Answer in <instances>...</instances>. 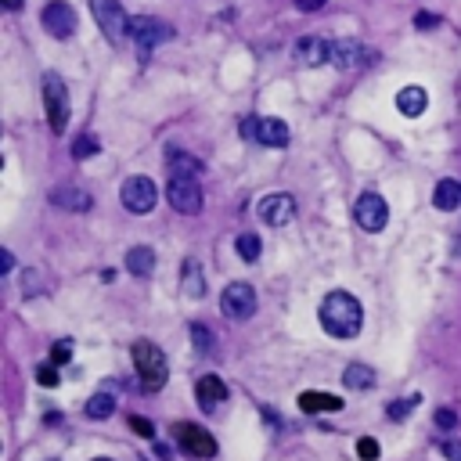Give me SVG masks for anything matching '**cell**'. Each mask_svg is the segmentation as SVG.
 Segmentation results:
<instances>
[{
    "mask_svg": "<svg viewBox=\"0 0 461 461\" xmlns=\"http://www.w3.org/2000/svg\"><path fill=\"white\" fill-rule=\"evenodd\" d=\"M51 360H54L58 367H61V364H69V360H72V343H69V339L54 343V346H51Z\"/></svg>",
    "mask_w": 461,
    "mask_h": 461,
    "instance_id": "1f68e13d",
    "label": "cell"
},
{
    "mask_svg": "<svg viewBox=\"0 0 461 461\" xmlns=\"http://www.w3.org/2000/svg\"><path fill=\"white\" fill-rule=\"evenodd\" d=\"M127 270L134 278H148L151 270H156V249H148V245H134L127 253Z\"/></svg>",
    "mask_w": 461,
    "mask_h": 461,
    "instance_id": "7402d4cb",
    "label": "cell"
},
{
    "mask_svg": "<svg viewBox=\"0 0 461 461\" xmlns=\"http://www.w3.org/2000/svg\"><path fill=\"white\" fill-rule=\"evenodd\" d=\"M379 454H382L379 440H372V436L357 440V457H360V461H379Z\"/></svg>",
    "mask_w": 461,
    "mask_h": 461,
    "instance_id": "f546056e",
    "label": "cell"
},
{
    "mask_svg": "<svg viewBox=\"0 0 461 461\" xmlns=\"http://www.w3.org/2000/svg\"><path fill=\"white\" fill-rule=\"evenodd\" d=\"M90 11H94V22L101 25L105 40L119 44V40L130 37V18H127L119 0H90Z\"/></svg>",
    "mask_w": 461,
    "mask_h": 461,
    "instance_id": "277c9868",
    "label": "cell"
},
{
    "mask_svg": "<svg viewBox=\"0 0 461 461\" xmlns=\"http://www.w3.org/2000/svg\"><path fill=\"white\" fill-rule=\"evenodd\" d=\"M191 343H195V350L209 353V350H213V331H209L206 324H191Z\"/></svg>",
    "mask_w": 461,
    "mask_h": 461,
    "instance_id": "4dcf8cb0",
    "label": "cell"
},
{
    "mask_svg": "<svg viewBox=\"0 0 461 461\" xmlns=\"http://www.w3.org/2000/svg\"><path fill=\"white\" fill-rule=\"evenodd\" d=\"M11 267H15V256L4 249V253H0V274H11Z\"/></svg>",
    "mask_w": 461,
    "mask_h": 461,
    "instance_id": "8d00e7d4",
    "label": "cell"
},
{
    "mask_svg": "<svg viewBox=\"0 0 461 461\" xmlns=\"http://www.w3.org/2000/svg\"><path fill=\"white\" fill-rule=\"evenodd\" d=\"M289 137H292V134H289V122L274 119V115L256 119V141H260V144H267V148H285Z\"/></svg>",
    "mask_w": 461,
    "mask_h": 461,
    "instance_id": "5bb4252c",
    "label": "cell"
},
{
    "mask_svg": "<svg viewBox=\"0 0 461 461\" xmlns=\"http://www.w3.org/2000/svg\"><path fill=\"white\" fill-rule=\"evenodd\" d=\"M433 206L440 209V213H454L457 206H461V184L457 180H440L436 184V191H433Z\"/></svg>",
    "mask_w": 461,
    "mask_h": 461,
    "instance_id": "603a6c76",
    "label": "cell"
},
{
    "mask_svg": "<svg viewBox=\"0 0 461 461\" xmlns=\"http://www.w3.org/2000/svg\"><path fill=\"white\" fill-rule=\"evenodd\" d=\"M40 22H44V29L51 37H58V40H69L72 33H76V8L69 4V0H51V4L44 8V15H40Z\"/></svg>",
    "mask_w": 461,
    "mask_h": 461,
    "instance_id": "9c48e42d",
    "label": "cell"
},
{
    "mask_svg": "<svg viewBox=\"0 0 461 461\" xmlns=\"http://www.w3.org/2000/svg\"><path fill=\"white\" fill-rule=\"evenodd\" d=\"M173 433H177V443L188 454H195V457H213V454H217V440H213L206 429L191 425V422H180Z\"/></svg>",
    "mask_w": 461,
    "mask_h": 461,
    "instance_id": "7c38bea8",
    "label": "cell"
},
{
    "mask_svg": "<svg viewBox=\"0 0 461 461\" xmlns=\"http://www.w3.org/2000/svg\"><path fill=\"white\" fill-rule=\"evenodd\" d=\"M180 289L188 299H202L206 296V274H202V263L195 256L184 260V270H180Z\"/></svg>",
    "mask_w": 461,
    "mask_h": 461,
    "instance_id": "ac0fdd59",
    "label": "cell"
},
{
    "mask_svg": "<svg viewBox=\"0 0 461 461\" xmlns=\"http://www.w3.org/2000/svg\"><path fill=\"white\" fill-rule=\"evenodd\" d=\"M98 151H101L98 137H94V134H83V137H76V144H72V159H90V156H98Z\"/></svg>",
    "mask_w": 461,
    "mask_h": 461,
    "instance_id": "4316f807",
    "label": "cell"
},
{
    "mask_svg": "<svg viewBox=\"0 0 461 461\" xmlns=\"http://www.w3.org/2000/svg\"><path fill=\"white\" fill-rule=\"evenodd\" d=\"M166 163H170V177H191V180H198L206 173L202 159L188 156V151H180V148H166Z\"/></svg>",
    "mask_w": 461,
    "mask_h": 461,
    "instance_id": "2e32d148",
    "label": "cell"
},
{
    "mask_svg": "<svg viewBox=\"0 0 461 461\" xmlns=\"http://www.w3.org/2000/svg\"><path fill=\"white\" fill-rule=\"evenodd\" d=\"M37 382L44 386V389H54L58 382H61V375H58V364L51 360V364H40L37 367Z\"/></svg>",
    "mask_w": 461,
    "mask_h": 461,
    "instance_id": "83f0119b",
    "label": "cell"
},
{
    "mask_svg": "<svg viewBox=\"0 0 461 461\" xmlns=\"http://www.w3.org/2000/svg\"><path fill=\"white\" fill-rule=\"evenodd\" d=\"M256 213H260V220H263L267 227H285V224L296 217V198L285 195V191H274V195L260 198Z\"/></svg>",
    "mask_w": 461,
    "mask_h": 461,
    "instance_id": "8fae6325",
    "label": "cell"
},
{
    "mask_svg": "<svg viewBox=\"0 0 461 461\" xmlns=\"http://www.w3.org/2000/svg\"><path fill=\"white\" fill-rule=\"evenodd\" d=\"M364 324V310L350 292H328L321 303V328L335 339H353Z\"/></svg>",
    "mask_w": 461,
    "mask_h": 461,
    "instance_id": "6da1fadb",
    "label": "cell"
},
{
    "mask_svg": "<svg viewBox=\"0 0 461 461\" xmlns=\"http://www.w3.org/2000/svg\"><path fill=\"white\" fill-rule=\"evenodd\" d=\"M415 25H418V29H436L440 18H436V15H429V11H422V15L415 18Z\"/></svg>",
    "mask_w": 461,
    "mask_h": 461,
    "instance_id": "e575fe53",
    "label": "cell"
},
{
    "mask_svg": "<svg viewBox=\"0 0 461 461\" xmlns=\"http://www.w3.org/2000/svg\"><path fill=\"white\" fill-rule=\"evenodd\" d=\"M119 198H122V206H127V213H134V217H144V213L156 209L159 188H156V184H151L148 177H130L127 184H122Z\"/></svg>",
    "mask_w": 461,
    "mask_h": 461,
    "instance_id": "52a82bcc",
    "label": "cell"
},
{
    "mask_svg": "<svg viewBox=\"0 0 461 461\" xmlns=\"http://www.w3.org/2000/svg\"><path fill=\"white\" fill-rule=\"evenodd\" d=\"M51 202H54L58 209H69V213H87V209H90V195L80 191V188H72V184H61V188H54V191H51Z\"/></svg>",
    "mask_w": 461,
    "mask_h": 461,
    "instance_id": "ffe728a7",
    "label": "cell"
},
{
    "mask_svg": "<svg viewBox=\"0 0 461 461\" xmlns=\"http://www.w3.org/2000/svg\"><path fill=\"white\" fill-rule=\"evenodd\" d=\"M234 249H238V256H241L245 263H256V260L263 256V241H260V234H253V231H245V234H238V241H234Z\"/></svg>",
    "mask_w": 461,
    "mask_h": 461,
    "instance_id": "d4e9b609",
    "label": "cell"
},
{
    "mask_svg": "<svg viewBox=\"0 0 461 461\" xmlns=\"http://www.w3.org/2000/svg\"><path fill=\"white\" fill-rule=\"evenodd\" d=\"M343 382L350 389H372L375 386V367H367V364H346V372H343Z\"/></svg>",
    "mask_w": 461,
    "mask_h": 461,
    "instance_id": "cb8c5ba5",
    "label": "cell"
},
{
    "mask_svg": "<svg viewBox=\"0 0 461 461\" xmlns=\"http://www.w3.org/2000/svg\"><path fill=\"white\" fill-rule=\"evenodd\" d=\"M130 357H134V367H137V375H141V386H144L148 393H156V389L166 386L170 367H166V357H163V350H159L156 343H144V339L134 343Z\"/></svg>",
    "mask_w": 461,
    "mask_h": 461,
    "instance_id": "7a4b0ae2",
    "label": "cell"
},
{
    "mask_svg": "<svg viewBox=\"0 0 461 461\" xmlns=\"http://www.w3.org/2000/svg\"><path fill=\"white\" fill-rule=\"evenodd\" d=\"M94 461H112V457H94Z\"/></svg>",
    "mask_w": 461,
    "mask_h": 461,
    "instance_id": "f35d334b",
    "label": "cell"
},
{
    "mask_svg": "<svg viewBox=\"0 0 461 461\" xmlns=\"http://www.w3.org/2000/svg\"><path fill=\"white\" fill-rule=\"evenodd\" d=\"M296 58L303 65H324V61H331V44L321 37H303L296 44Z\"/></svg>",
    "mask_w": 461,
    "mask_h": 461,
    "instance_id": "9a60e30c",
    "label": "cell"
},
{
    "mask_svg": "<svg viewBox=\"0 0 461 461\" xmlns=\"http://www.w3.org/2000/svg\"><path fill=\"white\" fill-rule=\"evenodd\" d=\"M112 411H115V400H112L108 393H94L87 400V418H94V422H105Z\"/></svg>",
    "mask_w": 461,
    "mask_h": 461,
    "instance_id": "484cf974",
    "label": "cell"
},
{
    "mask_svg": "<svg viewBox=\"0 0 461 461\" xmlns=\"http://www.w3.org/2000/svg\"><path fill=\"white\" fill-rule=\"evenodd\" d=\"M130 37H134V44H137V54H141V61L156 51L159 44H166V40H173V29L163 22V18H130Z\"/></svg>",
    "mask_w": 461,
    "mask_h": 461,
    "instance_id": "5b68a950",
    "label": "cell"
},
{
    "mask_svg": "<svg viewBox=\"0 0 461 461\" xmlns=\"http://www.w3.org/2000/svg\"><path fill=\"white\" fill-rule=\"evenodd\" d=\"M425 105H429V94H425V87H418V83L404 87L400 94H396V108H400V115H408V119H418L425 112Z\"/></svg>",
    "mask_w": 461,
    "mask_h": 461,
    "instance_id": "d6986e66",
    "label": "cell"
},
{
    "mask_svg": "<svg viewBox=\"0 0 461 461\" xmlns=\"http://www.w3.org/2000/svg\"><path fill=\"white\" fill-rule=\"evenodd\" d=\"M44 108H47V127L54 134H65V127H69V87L58 72H44Z\"/></svg>",
    "mask_w": 461,
    "mask_h": 461,
    "instance_id": "3957f363",
    "label": "cell"
},
{
    "mask_svg": "<svg viewBox=\"0 0 461 461\" xmlns=\"http://www.w3.org/2000/svg\"><path fill=\"white\" fill-rule=\"evenodd\" d=\"M375 54L367 51L360 40H339V44H331V61L339 69H360V65H367Z\"/></svg>",
    "mask_w": 461,
    "mask_h": 461,
    "instance_id": "4fadbf2b",
    "label": "cell"
},
{
    "mask_svg": "<svg viewBox=\"0 0 461 461\" xmlns=\"http://www.w3.org/2000/svg\"><path fill=\"white\" fill-rule=\"evenodd\" d=\"M353 217H357V224L364 227V231H382L386 224H389V206H386V198L379 195V191H364L360 198H357V209H353Z\"/></svg>",
    "mask_w": 461,
    "mask_h": 461,
    "instance_id": "30bf717a",
    "label": "cell"
},
{
    "mask_svg": "<svg viewBox=\"0 0 461 461\" xmlns=\"http://www.w3.org/2000/svg\"><path fill=\"white\" fill-rule=\"evenodd\" d=\"M436 425L450 433V429H457V415H454L450 408H440V411H436Z\"/></svg>",
    "mask_w": 461,
    "mask_h": 461,
    "instance_id": "836d02e7",
    "label": "cell"
},
{
    "mask_svg": "<svg viewBox=\"0 0 461 461\" xmlns=\"http://www.w3.org/2000/svg\"><path fill=\"white\" fill-rule=\"evenodd\" d=\"M220 310L231 321H249L256 314V289L249 282H231L220 296Z\"/></svg>",
    "mask_w": 461,
    "mask_h": 461,
    "instance_id": "8992f818",
    "label": "cell"
},
{
    "mask_svg": "<svg viewBox=\"0 0 461 461\" xmlns=\"http://www.w3.org/2000/svg\"><path fill=\"white\" fill-rule=\"evenodd\" d=\"M415 404H418V396L415 400H393L389 408H386V415H389V422H404L411 411H415Z\"/></svg>",
    "mask_w": 461,
    "mask_h": 461,
    "instance_id": "f1b7e54d",
    "label": "cell"
},
{
    "mask_svg": "<svg viewBox=\"0 0 461 461\" xmlns=\"http://www.w3.org/2000/svg\"><path fill=\"white\" fill-rule=\"evenodd\" d=\"M4 8H8V11H18V8H22V0H4Z\"/></svg>",
    "mask_w": 461,
    "mask_h": 461,
    "instance_id": "74e56055",
    "label": "cell"
},
{
    "mask_svg": "<svg viewBox=\"0 0 461 461\" xmlns=\"http://www.w3.org/2000/svg\"><path fill=\"white\" fill-rule=\"evenodd\" d=\"M130 429H134L137 436H144V440H151V436H156V425H151L148 418H141V415H134V418H130Z\"/></svg>",
    "mask_w": 461,
    "mask_h": 461,
    "instance_id": "d6a6232c",
    "label": "cell"
},
{
    "mask_svg": "<svg viewBox=\"0 0 461 461\" xmlns=\"http://www.w3.org/2000/svg\"><path fill=\"white\" fill-rule=\"evenodd\" d=\"M296 8L299 11H317V8H324V0H296Z\"/></svg>",
    "mask_w": 461,
    "mask_h": 461,
    "instance_id": "d590c367",
    "label": "cell"
},
{
    "mask_svg": "<svg viewBox=\"0 0 461 461\" xmlns=\"http://www.w3.org/2000/svg\"><path fill=\"white\" fill-rule=\"evenodd\" d=\"M195 396H198V404H202L206 411H213L217 404L227 400V386H224V379H217V375H202V379L195 382Z\"/></svg>",
    "mask_w": 461,
    "mask_h": 461,
    "instance_id": "e0dca14e",
    "label": "cell"
},
{
    "mask_svg": "<svg viewBox=\"0 0 461 461\" xmlns=\"http://www.w3.org/2000/svg\"><path fill=\"white\" fill-rule=\"evenodd\" d=\"M166 198L177 213H184V217H195V213H202V188H198V180L191 177H170L166 184Z\"/></svg>",
    "mask_w": 461,
    "mask_h": 461,
    "instance_id": "ba28073f",
    "label": "cell"
},
{
    "mask_svg": "<svg viewBox=\"0 0 461 461\" xmlns=\"http://www.w3.org/2000/svg\"><path fill=\"white\" fill-rule=\"evenodd\" d=\"M299 408L306 415H328V411H343V400H339V396H331V393H303Z\"/></svg>",
    "mask_w": 461,
    "mask_h": 461,
    "instance_id": "44dd1931",
    "label": "cell"
}]
</instances>
